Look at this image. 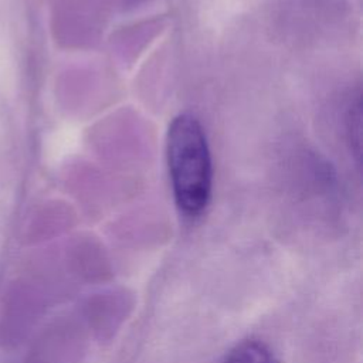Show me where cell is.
I'll list each match as a JSON object with an SVG mask.
<instances>
[{"label":"cell","instance_id":"obj_1","mask_svg":"<svg viewBox=\"0 0 363 363\" xmlns=\"http://www.w3.org/2000/svg\"><path fill=\"white\" fill-rule=\"evenodd\" d=\"M166 156L179 211L189 218L200 217L210 203L213 167L207 138L196 116L180 113L172 121Z\"/></svg>","mask_w":363,"mask_h":363},{"label":"cell","instance_id":"obj_2","mask_svg":"<svg viewBox=\"0 0 363 363\" xmlns=\"http://www.w3.org/2000/svg\"><path fill=\"white\" fill-rule=\"evenodd\" d=\"M220 363H279V360L264 342L248 339L235 345Z\"/></svg>","mask_w":363,"mask_h":363}]
</instances>
